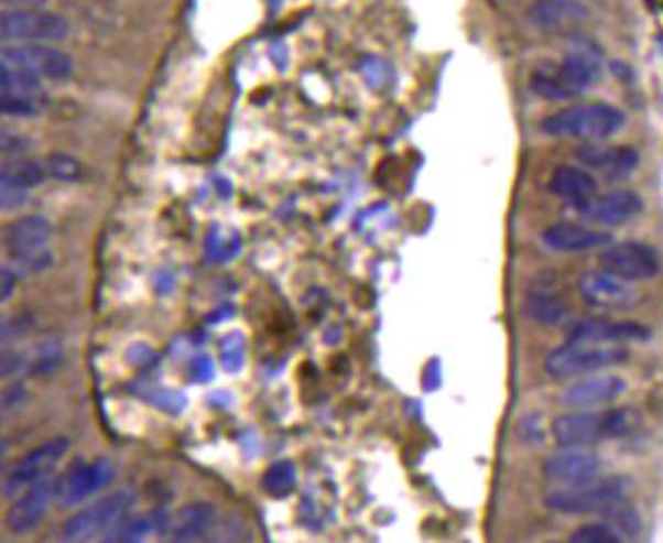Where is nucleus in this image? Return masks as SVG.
Masks as SVG:
<instances>
[{"label":"nucleus","mask_w":663,"mask_h":543,"mask_svg":"<svg viewBox=\"0 0 663 543\" xmlns=\"http://www.w3.org/2000/svg\"><path fill=\"white\" fill-rule=\"evenodd\" d=\"M602 76V64L588 50H574L531 72V93L544 100H570L590 90Z\"/></svg>","instance_id":"1"},{"label":"nucleus","mask_w":663,"mask_h":543,"mask_svg":"<svg viewBox=\"0 0 663 543\" xmlns=\"http://www.w3.org/2000/svg\"><path fill=\"white\" fill-rule=\"evenodd\" d=\"M624 115L607 102H586L562 108L542 122V131L556 139H576L586 143L605 141L623 129Z\"/></svg>","instance_id":"2"},{"label":"nucleus","mask_w":663,"mask_h":543,"mask_svg":"<svg viewBox=\"0 0 663 543\" xmlns=\"http://www.w3.org/2000/svg\"><path fill=\"white\" fill-rule=\"evenodd\" d=\"M629 360V350L619 343L568 340L545 358L544 369L556 381H568L583 374L619 367Z\"/></svg>","instance_id":"3"},{"label":"nucleus","mask_w":663,"mask_h":543,"mask_svg":"<svg viewBox=\"0 0 663 543\" xmlns=\"http://www.w3.org/2000/svg\"><path fill=\"white\" fill-rule=\"evenodd\" d=\"M631 432V417L624 410L605 413L572 411L557 415L552 424L554 439L562 448H586L609 437H623Z\"/></svg>","instance_id":"4"},{"label":"nucleus","mask_w":663,"mask_h":543,"mask_svg":"<svg viewBox=\"0 0 663 543\" xmlns=\"http://www.w3.org/2000/svg\"><path fill=\"white\" fill-rule=\"evenodd\" d=\"M629 487L631 482L624 477H597L580 485L556 487L547 492L544 503L550 511L564 515L602 513L610 504L627 499Z\"/></svg>","instance_id":"5"},{"label":"nucleus","mask_w":663,"mask_h":543,"mask_svg":"<svg viewBox=\"0 0 663 543\" xmlns=\"http://www.w3.org/2000/svg\"><path fill=\"white\" fill-rule=\"evenodd\" d=\"M133 503L131 490H115L69 517L62 528V537L66 542L81 543L108 535L127 517Z\"/></svg>","instance_id":"6"},{"label":"nucleus","mask_w":663,"mask_h":543,"mask_svg":"<svg viewBox=\"0 0 663 543\" xmlns=\"http://www.w3.org/2000/svg\"><path fill=\"white\" fill-rule=\"evenodd\" d=\"M0 33L2 40L13 43H57L66 40L69 25L62 14L31 7L4 11L0 19Z\"/></svg>","instance_id":"7"},{"label":"nucleus","mask_w":663,"mask_h":543,"mask_svg":"<svg viewBox=\"0 0 663 543\" xmlns=\"http://www.w3.org/2000/svg\"><path fill=\"white\" fill-rule=\"evenodd\" d=\"M50 237L52 226L43 216H25L7 228L4 247L13 261L37 273L52 263V254L47 251Z\"/></svg>","instance_id":"8"},{"label":"nucleus","mask_w":663,"mask_h":543,"mask_svg":"<svg viewBox=\"0 0 663 543\" xmlns=\"http://www.w3.org/2000/svg\"><path fill=\"white\" fill-rule=\"evenodd\" d=\"M2 64L50 80H66L74 69L72 57L50 43H17L13 47H4Z\"/></svg>","instance_id":"9"},{"label":"nucleus","mask_w":663,"mask_h":543,"mask_svg":"<svg viewBox=\"0 0 663 543\" xmlns=\"http://www.w3.org/2000/svg\"><path fill=\"white\" fill-rule=\"evenodd\" d=\"M600 267L629 283L648 281L662 271L660 252L643 242H619L600 252Z\"/></svg>","instance_id":"10"},{"label":"nucleus","mask_w":663,"mask_h":543,"mask_svg":"<svg viewBox=\"0 0 663 543\" xmlns=\"http://www.w3.org/2000/svg\"><path fill=\"white\" fill-rule=\"evenodd\" d=\"M69 450L67 437H54L40 448L29 452L19 463L14 464L11 473L4 478V497H14L19 492H25L41 478L50 477L55 464L59 463L66 452Z\"/></svg>","instance_id":"11"},{"label":"nucleus","mask_w":663,"mask_h":543,"mask_svg":"<svg viewBox=\"0 0 663 543\" xmlns=\"http://www.w3.org/2000/svg\"><path fill=\"white\" fill-rule=\"evenodd\" d=\"M115 477V466L108 458L94 463H76L57 480V499L66 507L84 503L94 492L105 489Z\"/></svg>","instance_id":"12"},{"label":"nucleus","mask_w":663,"mask_h":543,"mask_svg":"<svg viewBox=\"0 0 663 543\" xmlns=\"http://www.w3.org/2000/svg\"><path fill=\"white\" fill-rule=\"evenodd\" d=\"M578 290L584 302L598 309H627L637 304V292L629 281L612 275L602 267L583 273Z\"/></svg>","instance_id":"13"},{"label":"nucleus","mask_w":663,"mask_h":543,"mask_svg":"<svg viewBox=\"0 0 663 543\" xmlns=\"http://www.w3.org/2000/svg\"><path fill=\"white\" fill-rule=\"evenodd\" d=\"M576 210L590 225L621 226L641 214L643 202L631 189H615L605 196L588 199Z\"/></svg>","instance_id":"14"},{"label":"nucleus","mask_w":663,"mask_h":543,"mask_svg":"<svg viewBox=\"0 0 663 543\" xmlns=\"http://www.w3.org/2000/svg\"><path fill=\"white\" fill-rule=\"evenodd\" d=\"M600 468L597 454L586 448H564L545 460L544 477L556 487H570L600 477Z\"/></svg>","instance_id":"15"},{"label":"nucleus","mask_w":663,"mask_h":543,"mask_svg":"<svg viewBox=\"0 0 663 543\" xmlns=\"http://www.w3.org/2000/svg\"><path fill=\"white\" fill-rule=\"evenodd\" d=\"M55 497H57V480L52 477L41 478L9 509L7 528L19 535L35 530Z\"/></svg>","instance_id":"16"},{"label":"nucleus","mask_w":663,"mask_h":543,"mask_svg":"<svg viewBox=\"0 0 663 543\" xmlns=\"http://www.w3.org/2000/svg\"><path fill=\"white\" fill-rule=\"evenodd\" d=\"M576 160L580 161L586 170L600 173L610 182H617L635 172L639 153L633 146H600L590 143L576 151Z\"/></svg>","instance_id":"17"},{"label":"nucleus","mask_w":663,"mask_h":543,"mask_svg":"<svg viewBox=\"0 0 663 543\" xmlns=\"http://www.w3.org/2000/svg\"><path fill=\"white\" fill-rule=\"evenodd\" d=\"M624 391H627V383L621 377L600 374L570 384L562 395V403L572 410H593L612 403L615 399L621 398Z\"/></svg>","instance_id":"18"},{"label":"nucleus","mask_w":663,"mask_h":543,"mask_svg":"<svg viewBox=\"0 0 663 543\" xmlns=\"http://www.w3.org/2000/svg\"><path fill=\"white\" fill-rule=\"evenodd\" d=\"M651 330L639 322H612V319H583L572 326L568 340H590V343H645Z\"/></svg>","instance_id":"19"},{"label":"nucleus","mask_w":663,"mask_h":543,"mask_svg":"<svg viewBox=\"0 0 663 543\" xmlns=\"http://www.w3.org/2000/svg\"><path fill=\"white\" fill-rule=\"evenodd\" d=\"M542 242L550 251L556 252H584L609 247L612 235L607 230H597L583 225L559 222L547 226L542 232Z\"/></svg>","instance_id":"20"},{"label":"nucleus","mask_w":663,"mask_h":543,"mask_svg":"<svg viewBox=\"0 0 663 543\" xmlns=\"http://www.w3.org/2000/svg\"><path fill=\"white\" fill-rule=\"evenodd\" d=\"M588 9L580 0H535L528 11L531 25L544 31H559L580 25Z\"/></svg>","instance_id":"21"},{"label":"nucleus","mask_w":663,"mask_h":543,"mask_svg":"<svg viewBox=\"0 0 663 543\" xmlns=\"http://www.w3.org/2000/svg\"><path fill=\"white\" fill-rule=\"evenodd\" d=\"M550 192L557 198L570 202L574 208H578L597 196L598 184L595 175L586 167L559 165L550 177Z\"/></svg>","instance_id":"22"},{"label":"nucleus","mask_w":663,"mask_h":543,"mask_svg":"<svg viewBox=\"0 0 663 543\" xmlns=\"http://www.w3.org/2000/svg\"><path fill=\"white\" fill-rule=\"evenodd\" d=\"M216 511L210 503H189L172 521V535L175 542H196L213 530Z\"/></svg>","instance_id":"23"},{"label":"nucleus","mask_w":663,"mask_h":543,"mask_svg":"<svg viewBox=\"0 0 663 543\" xmlns=\"http://www.w3.org/2000/svg\"><path fill=\"white\" fill-rule=\"evenodd\" d=\"M566 314V304L554 293L533 292L523 302V316L542 326H556Z\"/></svg>","instance_id":"24"},{"label":"nucleus","mask_w":663,"mask_h":543,"mask_svg":"<svg viewBox=\"0 0 663 543\" xmlns=\"http://www.w3.org/2000/svg\"><path fill=\"white\" fill-rule=\"evenodd\" d=\"M600 515L607 519L612 530L621 533V537H637L643 528V521L637 513L635 507H631L624 499L610 504L609 509H605Z\"/></svg>","instance_id":"25"},{"label":"nucleus","mask_w":663,"mask_h":543,"mask_svg":"<svg viewBox=\"0 0 663 543\" xmlns=\"http://www.w3.org/2000/svg\"><path fill=\"white\" fill-rule=\"evenodd\" d=\"M41 78L29 74L25 69L2 64V94L11 96H31L40 98Z\"/></svg>","instance_id":"26"},{"label":"nucleus","mask_w":663,"mask_h":543,"mask_svg":"<svg viewBox=\"0 0 663 543\" xmlns=\"http://www.w3.org/2000/svg\"><path fill=\"white\" fill-rule=\"evenodd\" d=\"M295 482H297V475H295V464L290 460H281L275 463L263 477V489L275 497V499H283L287 497L293 489H295Z\"/></svg>","instance_id":"27"},{"label":"nucleus","mask_w":663,"mask_h":543,"mask_svg":"<svg viewBox=\"0 0 663 543\" xmlns=\"http://www.w3.org/2000/svg\"><path fill=\"white\" fill-rule=\"evenodd\" d=\"M153 531L151 517L134 515L122 519L115 530L110 531L105 542H143Z\"/></svg>","instance_id":"28"},{"label":"nucleus","mask_w":663,"mask_h":543,"mask_svg":"<svg viewBox=\"0 0 663 543\" xmlns=\"http://www.w3.org/2000/svg\"><path fill=\"white\" fill-rule=\"evenodd\" d=\"M43 163H45L50 180H59V182H78L80 180L81 165L69 155L54 153V155H47Z\"/></svg>","instance_id":"29"},{"label":"nucleus","mask_w":663,"mask_h":543,"mask_svg":"<svg viewBox=\"0 0 663 543\" xmlns=\"http://www.w3.org/2000/svg\"><path fill=\"white\" fill-rule=\"evenodd\" d=\"M59 362H62V350H59V346L54 345V343H43V345L35 350L33 358L28 360V371L31 372V374L43 377V374L54 372L55 369L59 367Z\"/></svg>","instance_id":"30"},{"label":"nucleus","mask_w":663,"mask_h":543,"mask_svg":"<svg viewBox=\"0 0 663 543\" xmlns=\"http://www.w3.org/2000/svg\"><path fill=\"white\" fill-rule=\"evenodd\" d=\"M572 543H619L623 542L621 533L612 530L609 523H590L583 525L570 535Z\"/></svg>","instance_id":"31"},{"label":"nucleus","mask_w":663,"mask_h":543,"mask_svg":"<svg viewBox=\"0 0 663 543\" xmlns=\"http://www.w3.org/2000/svg\"><path fill=\"white\" fill-rule=\"evenodd\" d=\"M145 399L155 408L173 413V415L182 413L187 405L186 395L182 391H172V389H151V391H145Z\"/></svg>","instance_id":"32"},{"label":"nucleus","mask_w":663,"mask_h":543,"mask_svg":"<svg viewBox=\"0 0 663 543\" xmlns=\"http://www.w3.org/2000/svg\"><path fill=\"white\" fill-rule=\"evenodd\" d=\"M0 108H2V115H7V117H33L40 112V98L2 94Z\"/></svg>","instance_id":"33"},{"label":"nucleus","mask_w":663,"mask_h":543,"mask_svg":"<svg viewBox=\"0 0 663 543\" xmlns=\"http://www.w3.org/2000/svg\"><path fill=\"white\" fill-rule=\"evenodd\" d=\"M242 357H244V340L240 334H230L222 340V367L226 371L237 372L242 369Z\"/></svg>","instance_id":"34"},{"label":"nucleus","mask_w":663,"mask_h":543,"mask_svg":"<svg viewBox=\"0 0 663 543\" xmlns=\"http://www.w3.org/2000/svg\"><path fill=\"white\" fill-rule=\"evenodd\" d=\"M29 189L17 186L11 180L2 177V208L4 210H17L28 202Z\"/></svg>","instance_id":"35"},{"label":"nucleus","mask_w":663,"mask_h":543,"mask_svg":"<svg viewBox=\"0 0 663 543\" xmlns=\"http://www.w3.org/2000/svg\"><path fill=\"white\" fill-rule=\"evenodd\" d=\"M21 401H25V389L23 387H13L4 393V410L11 411L17 410L21 405Z\"/></svg>","instance_id":"36"},{"label":"nucleus","mask_w":663,"mask_h":543,"mask_svg":"<svg viewBox=\"0 0 663 543\" xmlns=\"http://www.w3.org/2000/svg\"><path fill=\"white\" fill-rule=\"evenodd\" d=\"M17 290V275L9 269H2V302H9Z\"/></svg>","instance_id":"37"},{"label":"nucleus","mask_w":663,"mask_h":543,"mask_svg":"<svg viewBox=\"0 0 663 543\" xmlns=\"http://www.w3.org/2000/svg\"><path fill=\"white\" fill-rule=\"evenodd\" d=\"M4 2H14V4H21L19 9H31V7H40L43 0H4Z\"/></svg>","instance_id":"38"},{"label":"nucleus","mask_w":663,"mask_h":543,"mask_svg":"<svg viewBox=\"0 0 663 543\" xmlns=\"http://www.w3.org/2000/svg\"><path fill=\"white\" fill-rule=\"evenodd\" d=\"M271 4H275V7H278V4H281V0H271Z\"/></svg>","instance_id":"39"}]
</instances>
